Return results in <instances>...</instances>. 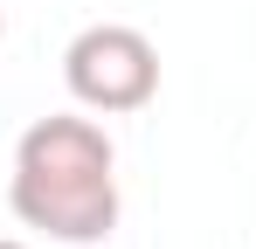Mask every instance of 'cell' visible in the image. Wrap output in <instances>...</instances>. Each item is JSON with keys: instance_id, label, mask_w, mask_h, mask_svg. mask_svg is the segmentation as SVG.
<instances>
[{"instance_id": "1", "label": "cell", "mask_w": 256, "mask_h": 249, "mask_svg": "<svg viewBox=\"0 0 256 249\" xmlns=\"http://www.w3.org/2000/svg\"><path fill=\"white\" fill-rule=\"evenodd\" d=\"M7 201L48 242H104L118 228V152L97 118H35L14 146Z\"/></svg>"}, {"instance_id": "2", "label": "cell", "mask_w": 256, "mask_h": 249, "mask_svg": "<svg viewBox=\"0 0 256 249\" xmlns=\"http://www.w3.org/2000/svg\"><path fill=\"white\" fill-rule=\"evenodd\" d=\"M62 83L84 111H146L160 97V48L132 21H90L84 35L62 48Z\"/></svg>"}, {"instance_id": "3", "label": "cell", "mask_w": 256, "mask_h": 249, "mask_svg": "<svg viewBox=\"0 0 256 249\" xmlns=\"http://www.w3.org/2000/svg\"><path fill=\"white\" fill-rule=\"evenodd\" d=\"M0 249H28V242H0Z\"/></svg>"}, {"instance_id": "4", "label": "cell", "mask_w": 256, "mask_h": 249, "mask_svg": "<svg viewBox=\"0 0 256 249\" xmlns=\"http://www.w3.org/2000/svg\"><path fill=\"white\" fill-rule=\"evenodd\" d=\"M0 35H7V21H0Z\"/></svg>"}]
</instances>
